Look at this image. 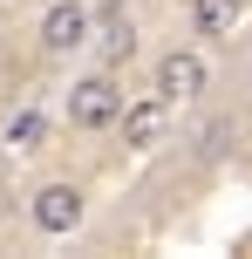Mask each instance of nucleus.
<instances>
[{
    "instance_id": "0eeeda50",
    "label": "nucleus",
    "mask_w": 252,
    "mask_h": 259,
    "mask_svg": "<svg viewBox=\"0 0 252 259\" xmlns=\"http://www.w3.org/2000/svg\"><path fill=\"white\" fill-rule=\"evenodd\" d=\"M245 21V0H191V34L205 41V48H218V41H232Z\"/></svg>"
},
{
    "instance_id": "9d476101",
    "label": "nucleus",
    "mask_w": 252,
    "mask_h": 259,
    "mask_svg": "<svg viewBox=\"0 0 252 259\" xmlns=\"http://www.w3.org/2000/svg\"><path fill=\"white\" fill-rule=\"evenodd\" d=\"M245 89H252V62H245Z\"/></svg>"
},
{
    "instance_id": "f03ea898",
    "label": "nucleus",
    "mask_w": 252,
    "mask_h": 259,
    "mask_svg": "<svg viewBox=\"0 0 252 259\" xmlns=\"http://www.w3.org/2000/svg\"><path fill=\"white\" fill-rule=\"evenodd\" d=\"M82 219H89V191H82L75 178H41L34 191H27V225H34L41 239L82 232Z\"/></svg>"
},
{
    "instance_id": "39448f33",
    "label": "nucleus",
    "mask_w": 252,
    "mask_h": 259,
    "mask_svg": "<svg viewBox=\"0 0 252 259\" xmlns=\"http://www.w3.org/2000/svg\"><path fill=\"white\" fill-rule=\"evenodd\" d=\"M34 41H41V55H48V62L82 55V48H89V7H82V0H55V7L41 14Z\"/></svg>"
},
{
    "instance_id": "9b49d317",
    "label": "nucleus",
    "mask_w": 252,
    "mask_h": 259,
    "mask_svg": "<svg viewBox=\"0 0 252 259\" xmlns=\"http://www.w3.org/2000/svg\"><path fill=\"white\" fill-rule=\"evenodd\" d=\"M245 7H252V0H245Z\"/></svg>"
},
{
    "instance_id": "20e7f679",
    "label": "nucleus",
    "mask_w": 252,
    "mask_h": 259,
    "mask_svg": "<svg viewBox=\"0 0 252 259\" xmlns=\"http://www.w3.org/2000/svg\"><path fill=\"white\" fill-rule=\"evenodd\" d=\"M89 48L103 55V68H123V62L136 55V14L123 7V0L89 7Z\"/></svg>"
},
{
    "instance_id": "f257e3e1",
    "label": "nucleus",
    "mask_w": 252,
    "mask_h": 259,
    "mask_svg": "<svg viewBox=\"0 0 252 259\" xmlns=\"http://www.w3.org/2000/svg\"><path fill=\"white\" fill-rule=\"evenodd\" d=\"M123 82H116V68H89L82 82H68V103H62V116L68 130H82V137H103V130H116L123 116Z\"/></svg>"
},
{
    "instance_id": "1a4fd4ad",
    "label": "nucleus",
    "mask_w": 252,
    "mask_h": 259,
    "mask_svg": "<svg viewBox=\"0 0 252 259\" xmlns=\"http://www.w3.org/2000/svg\"><path fill=\"white\" fill-rule=\"evenodd\" d=\"M225 143H239V130H232V123H212V130H205V143H198V157L212 164V157H225Z\"/></svg>"
},
{
    "instance_id": "423d86ee",
    "label": "nucleus",
    "mask_w": 252,
    "mask_h": 259,
    "mask_svg": "<svg viewBox=\"0 0 252 259\" xmlns=\"http://www.w3.org/2000/svg\"><path fill=\"white\" fill-rule=\"evenodd\" d=\"M116 137H123V150H157V143L171 137V103H164L157 89H150V96H136V103H123Z\"/></svg>"
},
{
    "instance_id": "7ed1b4c3",
    "label": "nucleus",
    "mask_w": 252,
    "mask_h": 259,
    "mask_svg": "<svg viewBox=\"0 0 252 259\" xmlns=\"http://www.w3.org/2000/svg\"><path fill=\"white\" fill-rule=\"evenodd\" d=\"M150 89L164 96V103H198L205 89H212V62H205V48H164L157 62H150Z\"/></svg>"
},
{
    "instance_id": "6e6552de",
    "label": "nucleus",
    "mask_w": 252,
    "mask_h": 259,
    "mask_svg": "<svg viewBox=\"0 0 252 259\" xmlns=\"http://www.w3.org/2000/svg\"><path fill=\"white\" fill-rule=\"evenodd\" d=\"M48 130H55V123H48V109H34V103H21V109H14L7 123H0V143H7V150H21V157H27V150H48Z\"/></svg>"
}]
</instances>
